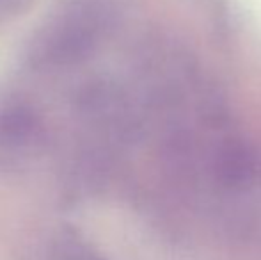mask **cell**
Masks as SVG:
<instances>
[]
</instances>
